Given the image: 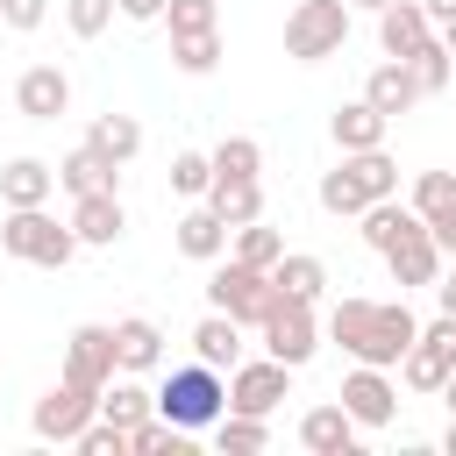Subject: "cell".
I'll use <instances>...</instances> for the list:
<instances>
[{
  "instance_id": "cell-1",
  "label": "cell",
  "mask_w": 456,
  "mask_h": 456,
  "mask_svg": "<svg viewBox=\"0 0 456 456\" xmlns=\"http://www.w3.org/2000/svg\"><path fill=\"white\" fill-rule=\"evenodd\" d=\"M413 335H420V321L406 299H335V314H328V342H342V356L378 363V370H399Z\"/></svg>"
},
{
  "instance_id": "cell-2",
  "label": "cell",
  "mask_w": 456,
  "mask_h": 456,
  "mask_svg": "<svg viewBox=\"0 0 456 456\" xmlns=\"http://www.w3.org/2000/svg\"><path fill=\"white\" fill-rule=\"evenodd\" d=\"M392 192H399V164L385 157V142L378 150H342V164L321 171V207L328 214H363L370 200H392Z\"/></svg>"
},
{
  "instance_id": "cell-3",
  "label": "cell",
  "mask_w": 456,
  "mask_h": 456,
  "mask_svg": "<svg viewBox=\"0 0 456 456\" xmlns=\"http://www.w3.org/2000/svg\"><path fill=\"white\" fill-rule=\"evenodd\" d=\"M157 413H164L171 428H185V435H207V428L228 413V385H221V370H207L200 356L178 363V370L157 385Z\"/></svg>"
},
{
  "instance_id": "cell-4",
  "label": "cell",
  "mask_w": 456,
  "mask_h": 456,
  "mask_svg": "<svg viewBox=\"0 0 456 456\" xmlns=\"http://www.w3.org/2000/svg\"><path fill=\"white\" fill-rule=\"evenodd\" d=\"M0 249L21 256V264L64 271V264L78 256V235H71V221H57L50 207H7V221H0Z\"/></svg>"
},
{
  "instance_id": "cell-5",
  "label": "cell",
  "mask_w": 456,
  "mask_h": 456,
  "mask_svg": "<svg viewBox=\"0 0 456 456\" xmlns=\"http://www.w3.org/2000/svg\"><path fill=\"white\" fill-rule=\"evenodd\" d=\"M349 43V0H292L285 14V57L292 64H321Z\"/></svg>"
},
{
  "instance_id": "cell-6",
  "label": "cell",
  "mask_w": 456,
  "mask_h": 456,
  "mask_svg": "<svg viewBox=\"0 0 456 456\" xmlns=\"http://www.w3.org/2000/svg\"><path fill=\"white\" fill-rule=\"evenodd\" d=\"M271 299H278V285H271V271H256V264H242V256H214V278H207V306L214 314H235L242 328H256L264 314H271Z\"/></svg>"
},
{
  "instance_id": "cell-7",
  "label": "cell",
  "mask_w": 456,
  "mask_h": 456,
  "mask_svg": "<svg viewBox=\"0 0 456 456\" xmlns=\"http://www.w3.org/2000/svg\"><path fill=\"white\" fill-rule=\"evenodd\" d=\"M256 328H264V356H278V363H292V370L314 363V349H321V321H314L306 299H285V292H278Z\"/></svg>"
},
{
  "instance_id": "cell-8",
  "label": "cell",
  "mask_w": 456,
  "mask_h": 456,
  "mask_svg": "<svg viewBox=\"0 0 456 456\" xmlns=\"http://www.w3.org/2000/svg\"><path fill=\"white\" fill-rule=\"evenodd\" d=\"M93 413H100V392H93V385H78V378H57V385L36 399V413H28V420H36V435H43V442H78V428H86Z\"/></svg>"
},
{
  "instance_id": "cell-9",
  "label": "cell",
  "mask_w": 456,
  "mask_h": 456,
  "mask_svg": "<svg viewBox=\"0 0 456 456\" xmlns=\"http://www.w3.org/2000/svg\"><path fill=\"white\" fill-rule=\"evenodd\" d=\"M278 399H292V363L256 356V363H235L228 370V413H264L271 420Z\"/></svg>"
},
{
  "instance_id": "cell-10",
  "label": "cell",
  "mask_w": 456,
  "mask_h": 456,
  "mask_svg": "<svg viewBox=\"0 0 456 456\" xmlns=\"http://www.w3.org/2000/svg\"><path fill=\"white\" fill-rule=\"evenodd\" d=\"M335 399H342V413H349L356 428H392V413H399V385H392L378 363H356Z\"/></svg>"
},
{
  "instance_id": "cell-11",
  "label": "cell",
  "mask_w": 456,
  "mask_h": 456,
  "mask_svg": "<svg viewBox=\"0 0 456 456\" xmlns=\"http://www.w3.org/2000/svg\"><path fill=\"white\" fill-rule=\"evenodd\" d=\"M57 378H78V385L107 392V378H114V328H100V321L71 328V342H64V370H57Z\"/></svg>"
},
{
  "instance_id": "cell-12",
  "label": "cell",
  "mask_w": 456,
  "mask_h": 456,
  "mask_svg": "<svg viewBox=\"0 0 456 456\" xmlns=\"http://www.w3.org/2000/svg\"><path fill=\"white\" fill-rule=\"evenodd\" d=\"M121 228H128L121 192H78V200H71V235H78V249H114Z\"/></svg>"
},
{
  "instance_id": "cell-13",
  "label": "cell",
  "mask_w": 456,
  "mask_h": 456,
  "mask_svg": "<svg viewBox=\"0 0 456 456\" xmlns=\"http://www.w3.org/2000/svg\"><path fill=\"white\" fill-rule=\"evenodd\" d=\"M356 435H363V428L342 413V399L299 413V449H306V456H356Z\"/></svg>"
},
{
  "instance_id": "cell-14",
  "label": "cell",
  "mask_w": 456,
  "mask_h": 456,
  "mask_svg": "<svg viewBox=\"0 0 456 456\" xmlns=\"http://www.w3.org/2000/svg\"><path fill=\"white\" fill-rule=\"evenodd\" d=\"M14 107H21L28 121H57V114H71V78H64L57 64H28V71L14 78Z\"/></svg>"
},
{
  "instance_id": "cell-15",
  "label": "cell",
  "mask_w": 456,
  "mask_h": 456,
  "mask_svg": "<svg viewBox=\"0 0 456 456\" xmlns=\"http://www.w3.org/2000/svg\"><path fill=\"white\" fill-rule=\"evenodd\" d=\"M428 36H435V21H428L420 0H385V7H378V43H385V57H413Z\"/></svg>"
},
{
  "instance_id": "cell-16",
  "label": "cell",
  "mask_w": 456,
  "mask_h": 456,
  "mask_svg": "<svg viewBox=\"0 0 456 456\" xmlns=\"http://www.w3.org/2000/svg\"><path fill=\"white\" fill-rule=\"evenodd\" d=\"M228 221L214 214V207H192V214H178L171 221V242H178V256H192V264H214V256H228Z\"/></svg>"
},
{
  "instance_id": "cell-17",
  "label": "cell",
  "mask_w": 456,
  "mask_h": 456,
  "mask_svg": "<svg viewBox=\"0 0 456 456\" xmlns=\"http://www.w3.org/2000/svg\"><path fill=\"white\" fill-rule=\"evenodd\" d=\"M385 264H392V285L406 292V285H435L442 278V242L428 235V228H413V235H399L392 249H385Z\"/></svg>"
},
{
  "instance_id": "cell-18",
  "label": "cell",
  "mask_w": 456,
  "mask_h": 456,
  "mask_svg": "<svg viewBox=\"0 0 456 456\" xmlns=\"http://www.w3.org/2000/svg\"><path fill=\"white\" fill-rule=\"evenodd\" d=\"M157 363H164V328H157V321H142V314L114 321V370L142 378V370H157Z\"/></svg>"
},
{
  "instance_id": "cell-19",
  "label": "cell",
  "mask_w": 456,
  "mask_h": 456,
  "mask_svg": "<svg viewBox=\"0 0 456 456\" xmlns=\"http://www.w3.org/2000/svg\"><path fill=\"white\" fill-rule=\"evenodd\" d=\"M363 100H370L385 121H399V114L420 100V78H413V64H406V57H385V64L363 78Z\"/></svg>"
},
{
  "instance_id": "cell-20",
  "label": "cell",
  "mask_w": 456,
  "mask_h": 456,
  "mask_svg": "<svg viewBox=\"0 0 456 456\" xmlns=\"http://www.w3.org/2000/svg\"><path fill=\"white\" fill-rule=\"evenodd\" d=\"M50 192H57V164H43V157H7L0 164V200L7 207H50Z\"/></svg>"
},
{
  "instance_id": "cell-21",
  "label": "cell",
  "mask_w": 456,
  "mask_h": 456,
  "mask_svg": "<svg viewBox=\"0 0 456 456\" xmlns=\"http://www.w3.org/2000/svg\"><path fill=\"white\" fill-rule=\"evenodd\" d=\"M385 114L370 107V100H342L335 114H328V135H335V150H378L385 142Z\"/></svg>"
},
{
  "instance_id": "cell-22",
  "label": "cell",
  "mask_w": 456,
  "mask_h": 456,
  "mask_svg": "<svg viewBox=\"0 0 456 456\" xmlns=\"http://www.w3.org/2000/svg\"><path fill=\"white\" fill-rule=\"evenodd\" d=\"M192 356H200L207 370H235V363H242V321H235V314H207V321L192 328Z\"/></svg>"
},
{
  "instance_id": "cell-23",
  "label": "cell",
  "mask_w": 456,
  "mask_h": 456,
  "mask_svg": "<svg viewBox=\"0 0 456 456\" xmlns=\"http://www.w3.org/2000/svg\"><path fill=\"white\" fill-rule=\"evenodd\" d=\"M57 185H64L71 200H78V192H114V185H121V164H107L93 142H78V150L57 164Z\"/></svg>"
},
{
  "instance_id": "cell-24",
  "label": "cell",
  "mask_w": 456,
  "mask_h": 456,
  "mask_svg": "<svg viewBox=\"0 0 456 456\" xmlns=\"http://www.w3.org/2000/svg\"><path fill=\"white\" fill-rule=\"evenodd\" d=\"M356 221H363V242H370L378 256H385V249H392L399 235H413V228H428V221H420V214H413V207H406L399 192H392V200H370V207H363Z\"/></svg>"
},
{
  "instance_id": "cell-25",
  "label": "cell",
  "mask_w": 456,
  "mask_h": 456,
  "mask_svg": "<svg viewBox=\"0 0 456 456\" xmlns=\"http://www.w3.org/2000/svg\"><path fill=\"white\" fill-rule=\"evenodd\" d=\"M271 285H278L285 299H306V306H314V299L328 292V264L306 256V249H285V256L271 264Z\"/></svg>"
},
{
  "instance_id": "cell-26",
  "label": "cell",
  "mask_w": 456,
  "mask_h": 456,
  "mask_svg": "<svg viewBox=\"0 0 456 456\" xmlns=\"http://www.w3.org/2000/svg\"><path fill=\"white\" fill-rule=\"evenodd\" d=\"M207 207H214L228 228L264 221V185H256V178H214V185H207Z\"/></svg>"
},
{
  "instance_id": "cell-27",
  "label": "cell",
  "mask_w": 456,
  "mask_h": 456,
  "mask_svg": "<svg viewBox=\"0 0 456 456\" xmlns=\"http://www.w3.org/2000/svg\"><path fill=\"white\" fill-rule=\"evenodd\" d=\"M86 142H93L107 164H128V157L142 150V121H135V114H100V121L86 128Z\"/></svg>"
},
{
  "instance_id": "cell-28",
  "label": "cell",
  "mask_w": 456,
  "mask_h": 456,
  "mask_svg": "<svg viewBox=\"0 0 456 456\" xmlns=\"http://www.w3.org/2000/svg\"><path fill=\"white\" fill-rule=\"evenodd\" d=\"M142 413H157V392H142L128 370H121V378H107V392H100V420H114V428H135Z\"/></svg>"
},
{
  "instance_id": "cell-29",
  "label": "cell",
  "mask_w": 456,
  "mask_h": 456,
  "mask_svg": "<svg viewBox=\"0 0 456 456\" xmlns=\"http://www.w3.org/2000/svg\"><path fill=\"white\" fill-rule=\"evenodd\" d=\"M207 157H214V178H256L264 171V142L256 135H221Z\"/></svg>"
},
{
  "instance_id": "cell-30",
  "label": "cell",
  "mask_w": 456,
  "mask_h": 456,
  "mask_svg": "<svg viewBox=\"0 0 456 456\" xmlns=\"http://www.w3.org/2000/svg\"><path fill=\"white\" fill-rule=\"evenodd\" d=\"M214 442H221V456H256L271 442V428H264V413H221L214 420Z\"/></svg>"
},
{
  "instance_id": "cell-31",
  "label": "cell",
  "mask_w": 456,
  "mask_h": 456,
  "mask_svg": "<svg viewBox=\"0 0 456 456\" xmlns=\"http://www.w3.org/2000/svg\"><path fill=\"white\" fill-rule=\"evenodd\" d=\"M171 64L185 78H207L221 64V28H200V36H171Z\"/></svg>"
},
{
  "instance_id": "cell-32",
  "label": "cell",
  "mask_w": 456,
  "mask_h": 456,
  "mask_svg": "<svg viewBox=\"0 0 456 456\" xmlns=\"http://www.w3.org/2000/svg\"><path fill=\"white\" fill-rule=\"evenodd\" d=\"M185 456V428H171L164 413H142L135 428H128V456Z\"/></svg>"
},
{
  "instance_id": "cell-33",
  "label": "cell",
  "mask_w": 456,
  "mask_h": 456,
  "mask_svg": "<svg viewBox=\"0 0 456 456\" xmlns=\"http://www.w3.org/2000/svg\"><path fill=\"white\" fill-rule=\"evenodd\" d=\"M406 64H413V78H420V100H435V93L449 86V71H456V57H449V43H442V36H428Z\"/></svg>"
},
{
  "instance_id": "cell-34",
  "label": "cell",
  "mask_w": 456,
  "mask_h": 456,
  "mask_svg": "<svg viewBox=\"0 0 456 456\" xmlns=\"http://www.w3.org/2000/svg\"><path fill=\"white\" fill-rule=\"evenodd\" d=\"M228 256H242V264L271 271V264L285 256V235H278V228H264V221H242V228H235V249H228Z\"/></svg>"
},
{
  "instance_id": "cell-35",
  "label": "cell",
  "mask_w": 456,
  "mask_h": 456,
  "mask_svg": "<svg viewBox=\"0 0 456 456\" xmlns=\"http://www.w3.org/2000/svg\"><path fill=\"white\" fill-rule=\"evenodd\" d=\"M420 221H435V214H449L456 207V171H420L413 178V200H406Z\"/></svg>"
},
{
  "instance_id": "cell-36",
  "label": "cell",
  "mask_w": 456,
  "mask_h": 456,
  "mask_svg": "<svg viewBox=\"0 0 456 456\" xmlns=\"http://www.w3.org/2000/svg\"><path fill=\"white\" fill-rule=\"evenodd\" d=\"M207 185H214V157H207V150H178V157H171V192L207 200Z\"/></svg>"
},
{
  "instance_id": "cell-37",
  "label": "cell",
  "mask_w": 456,
  "mask_h": 456,
  "mask_svg": "<svg viewBox=\"0 0 456 456\" xmlns=\"http://www.w3.org/2000/svg\"><path fill=\"white\" fill-rule=\"evenodd\" d=\"M164 28H171V36H200V28H221V7H214V0H164Z\"/></svg>"
},
{
  "instance_id": "cell-38",
  "label": "cell",
  "mask_w": 456,
  "mask_h": 456,
  "mask_svg": "<svg viewBox=\"0 0 456 456\" xmlns=\"http://www.w3.org/2000/svg\"><path fill=\"white\" fill-rule=\"evenodd\" d=\"M71 449H78V456H128V428H114V420H100V413H93V420L78 428V442H71Z\"/></svg>"
},
{
  "instance_id": "cell-39",
  "label": "cell",
  "mask_w": 456,
  "mask_h": 456,
  "mask_svg": "<svg viewBox=\"0 0 456 456\" xmlns=\"http://www.w3.org/2000/svg\"><path fill=\"white\" fill-rule=\"evenodd\" d=\"M64 21H71V36H78V43H93V36H107L114 0H64Z\"/></svg>"
},
{
  "instance_id": "cell-40",
  "label": "cell",
  "mask_w": 456,
  "mask_h": 456,
  "mask_svg": "<svg viewBox=\"0 0 456 456\" xmlns=\"http://www.w3.org/2000/svg\"><path fill=\"white\" fill-rule=\"evenodd\" d=\"M43 14H50V0H0V28H43Z\"/></svg>"
},
{
  "instance_id": "cell-41",
  "label": "cell",
  "mask_w": 456,
  "mask_h": 456,
  "mask_svg": "<svg viewBox=\"0 0 456 456\" xmlns=\"http://www.w3.org/2000/svg\"><path fill=\"white\" fill-rule=\"evenodd\" d=\"M121 21H164V0H114Z\"/></svg>"
},
{
  "instance_id": "cell-42",
  "label": "cell",
  "mask_w": 456,
  "mask_h": 456,
  "mask_svg": "<svg viewBox=\"0 0 456 456\" xmlns=\"http://www.w3.org/2000/svg\"><path fill=\"white\" fill-rule=\"evenodd\" d=\"M428 235L442 242V256H456V207H449V214H435V221H428Z\"/></svg>"
},
{
  "instance_id": "cell-43",
  "label": "cell",
  "mask_w": 456,
  "mask_h": 456,
  "mask_svg": "<svg viewBox=\"0 0 456 456\" xmlns=\"http://www.w3.org/2000/svg\"><path fill=\"white\" fill-rule=\"evenodd\" d=\"M435 306H442V314H456V271H442V278H435Z\"/></svg>"
},
{
  "instance_id": "cell-44",
  "label": "cell",
  "mask_w": 456,
  "mask_h": 456,
  "mask_svg": "<svg viewBox=\"0 0 456 456\" xmlns=\"http://www.w3.org/2000/svg\"><path fill=\"white\" fill-rule=\"evenodd\" d=\"M420 7H428V21H449L456 14V0H420Z\"/></svg>"
},
{
  "instance_id": "cell-45",
  "label": "cell",
  "mask_w": 456,
  "mask_h": 456,
  "mask_svg": "<svg viewBox=\"0 0 456 456\" xmlns=\"http://www.w3.org/2000/svg\"><path fill=\"white\" fill-rule=\"evenodd\" d=\"M435 36H442V43H449V57H456V14H449V21H435Z\"/></svg>"
},
{
  "instance_id": "cell-46",
  "label": "cell",
  "mask_w": 456,
  "mask_h": 456,
  "mask_svg": "<svg viewBox=\"0 0 456 456\" xmlns=\"http://www.w3.org/2000/svg\"><path fill=\"white\" fill-rule=\"evenodd\" d=\"M442 399H449V413H456V370H449V378H442Z\"/></svg>"
},
{
  "instance_id": "cell-47",
  "label": "cell",
  "mask_w": 456,
  "mask_h": 456,
  "mask_svg": "<svg viewBox=\"0 0 456 456\" xmlns=\"http://www.w3.org/2000/svg\"><path fill=\"white\" fill-rule=\"evenodd\" d=\"M442 449H449V456H456V413H449V435H442Z\"/></svg>"
},
{
  "instance_id": "cell-48",
  "label": "cell",
  "mask_w": 456,
  "mask_h": 456,
  "mask_svg": "<svg viewBox=\"0 0 456 456\" xmlns=\"http://www.w3.org/2000/svg\"><path fill=\"white\" fill-rule=\"evenodd\" d=\"M349 7H370V14H378V7H385V0H349Z\"/></svg>"
}]
</instances>
